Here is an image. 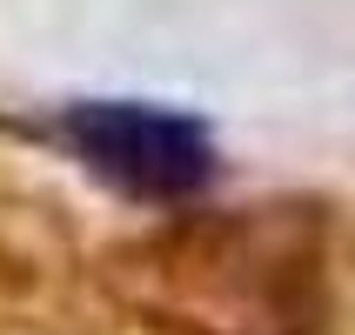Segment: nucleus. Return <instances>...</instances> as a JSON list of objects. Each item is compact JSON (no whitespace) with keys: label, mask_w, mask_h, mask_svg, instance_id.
Masks as SVG:
<instances>
[{"label":"nucleus","mask_w":355,"mask_h":335,"mask_svg":"<svg viewBox=\"0 0 355 335\" xmlns=\"http://www.w3.org/2000/svg\"><path fill=\"white\" fill-rule=\"evenodd\" d=\"M60 141L87 175L135 201H188L215 181L208 128L161 101H74L60 108Z\"/></svg>","instance_id":"obj_1"}]
</instances>
